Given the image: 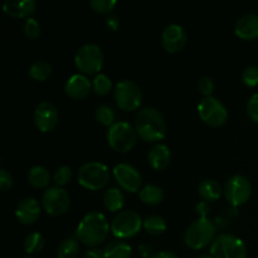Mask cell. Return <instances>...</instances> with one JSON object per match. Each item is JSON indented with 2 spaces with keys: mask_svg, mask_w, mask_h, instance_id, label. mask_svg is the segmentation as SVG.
<instances>
[{
  "mask_svg": "<svg viewBox=\"0 0 258 258\" xmlns=\"http://www.w3.org/2000/svg\"><path fill=\"white\" fill-rule=\"evenodd\" d=\"M110 229L111 226L105 214L98 211H92L85 214L81 219L76 229V236L83 244L96 248L98 244L107 239Z\"/></svg>",
  "mask_w": 258,
  "mask_h": 258,
  "instance_id": "6da1fadb",
  "label": "cell"
},
{
  "mask_svg": "<svg viewBox=\"0 0 258 258\" xmlns=\"http://www.w3.org/2000/svg\"><path fill=\"white\" fill-rule=\"evenodd\" d=\"M134 127L139 138L146 143L159 144L166 135L165 118L155 107H145L139 111L134 120Z\"/></svg>",
  "mask_w": 258,
  "mask_h": 258,
  "instance_id": "7a4b0ae2",
  "label": "cell"
},
{
  "mask_svg": "<svg viewBox=\"0 0 258 258\" xmlns=\"http://www.w3.org/2000/svg\"><path fill=\"white\" fill-rule=\"evenodd\" d=\"M110 170L101 161H87L78 168L77 179L80 185L88 190H101L108 185Z\"/></svg>",
  "mask_w": 258,
  "mask_h": 258,
  "instance_id": "3957f363",
  "label": "cell"
},
{
  "mask_svg": "<svg viewBox=\"0 0 258 258\" xmlns=\"http://www.w3.org/2000/svg\"><path fill=\"white\" fill-rule=\"evenodd\" d=\"M217 228L209 218H198L186 228L184 242L191 249H202L216 239Z\"/></svg>",
  "mask_w": 258,
  "mask_h": 258,
  "instance_id": "277c9868",
  "label": "cell"
},
{
  "mask_svg": "<svg viewBox=\"0 0 258 258\" xmlns=\"http://www.w3.org/2000/svg\"><path fill=\"white\" fill-rule=\"evenodd\" d=\"M138 141L135 127L127 121H116L107 131V143L116 153L125 154L134 149Z\"/></svg>",
  "mask_w": 258,
  "mask_h": 258,
  "instance_id": "5b68a950",
  "label": "cell"
},
{
  "mask_svg": "<svg viewBox=\"0 0 258 258\" xmlns=\"http://www.w3.org/2000/svg\"><path fill=\"white\" fill-rule=\"evenodd\" d=\"M105 57L100 45L95 43H86L81 45L75 54V64L86 75H96L102 70Z\"/></svg>",
  "mask_w": 258,
  "mask_h": 258,
  "instance_id": "8992f818",
  "label": "cell"
},
{
  "mask_svg": "<svg viewBox=\"0 0 258 258\" xmlns=\"http://www.w3.org/2000/svg\"><path fill=\"white\" fill-rule=\"evenodd\" d=\"M211 256L213 258H247L246 244L234 234H218L211 246Z\"/></svg>",
  "mask_w": 258,
  "mask_h": 258,
  "instance_id": "52a82bcc",
  "label": "cell"
},
{
  "mask_svg": "<svg viewBox=\"0 0 258 258\" xmlns=\"http://www.w3.org/2000/svg\"><path fill=\"white\" fill-rule=\"evenodd\" d=\"M144 227L141 216L135 211H121L111 222V232L118 239H127L135 237Z\"/></svg>",
  "mask_w": 258,
  "mask_h": 258,
  "instance_id": "ba28073f",
  "label": "cell"
},
{
  "mask_svg": "<svg viewBox=\"0 0 258 258\" xmlns=\"http://www.w3.org/2000/svg\"><path fill=\"white\" fill-rule=\"evenodd\" d=\"M113 100L118 108L123 111H136L143 102V92L138 83L130 80H122L115 86Z\"/></svg>",
  "mask_w": 258,
  "mask_h": 258,
  "instance_id": "9c48e42d",
  "label": "cell"
},
{
  "mask_svg": "<svg viewBox=\"0 0 258 258\" xmlns=\"http://www.w3.org/2000/svg\"><path fill=\"white\" fill-rule=\"evenodd\" d=\"M198 115L204 123L212 127H221L228 120V111L226 106L213 96L204 97L199 102Z\"/></svg>",
  "mask_w": 258,
  "mask_h": 258,
  "instance_id": "30bf717a",
  "label": "cell"
},
{
  "mask_svg": "<svg viewBox=\"0 0 258 258\" xmlns=\"http://www.w3.org/2000/svg\"><path fill=\"white\" fill-rule=\"evenodd\" d=\"M223 193L229 204L233 207L243 206L252 196V184L248 178L237 174L226 181Z\"/></svg>",
  "mask_w": 258,
  "mask_h": 258,
  "instance_id": "8fae6325",
  "label": "cell"
},
{
  "mask_svg": "<svg viewBox=\"0 0 258 258\" xmlns=\"http://www.w3.org/2000/svg\"><path fill=\"white\" fill-rule=\"evenodd\" d=\"M42 206L49 216H62L71 206L70 194L62 186H49L42 196Z\"/></svg>",
  "mask_w": 258,
  "mask_h": 258,
  "instance_id": "7c38bea8",
  "label": "cell"
},
{
  "mask_svg": "<svg viewBox=\"0 0 258 258\" xmlns=\"http://www.w3.org/2000/svg\"><path fill=\"white\" fill-rule=\"evenodd\" d=\"M112 175L115 180L117 181L118 185L123 190L128 193H138L140 191L141 185H143V176L139 173L138 169L131 164L120 163L115 165L112 170Z\"/></svg>",
  "mask_w": 258,
  "mask_h": 258,
  "instance_id": "4fadbf2b",
  "label": "cell"
},
{
  "mask_svg": "<svg viewBox=\"0 0 258 258\" xmlns=\"http://www.w3.org/2000/svg\"><path fill=\"white\" fill-rule=\"evenodd\" d=\"M59 120L57 107L52 102L43 101L34 111V123L40 133H50L55 128Z\"/></svg>",
  "mask_w": 258,
  "mask_h": 258,
  "instance_id": "5bb4252c",
  "label": "cell"
},
{
  "mask_svg": "<svg viewBox=\"0 0 258 258\" xmlns=\"http://www.w3.org/2000/svg\"><path fill=\"white\" fill-rule=\"evenodd\" d=\"M188 40L185 29L179 24H169L161 33V45L168 53H179Z\"/></svg>",
  "mask_w": 258,
  "mask_h": 258,
  "instance_id": "9a60e30c",
  "label": "cell"
},
{
  "mask_svg": "<svg viewBox=\"0 0 258 258\" xmlns=\"http://www.w3.org/2000/svg\"><path fill=\"white\" fill-rule=\"evenodd\" d=\"M40 204L32 197L20 199L15 208V217L24 226H32L40 218Z\"/></svg>",
  "mask_w": 258,
  "mask_h": 258,
  "instance_id": "2e32d148",
  "label": "cell"
},
{
  "mask_svg": "<svg viewBox=\"0 0 258 258\" xmlns=\"http://www.w3.org/2000/svg\"><path fill=\"white\" fill-rule=\"evenodd\" d=\"M91 88H92V82L88 80L87 76L82 73L72 75L64 85L66 95L72 100H82L87 97L88 93L91 92Z\"/></svg>",
  "mask_w": 258,
  "mask_h": 258,
  "instance_id": "e0dca14e",
  "label": "cell"
},
{
  "mask_svg": "<svg viewBox=\"0 0 258 258\" xmlns=\"http://www.w3.org/2000/svg\"><path fill=\"white\" fill-rule=\"evenodd\" d=\"M234 33L243 40L258 39V15L248 13L239 17L234 24Z\"/></svg>",
  "mask_w": 258,
  "mask_h": 258,
  "instance_id": "ac0fdd59",
  "label": "cell"
},
{
  "mask_svg": "<svg viewBox=\"0 0 258 258\" xmlns=\"http://www.w3.org/2000/svg\"><path fill=\"white\" fill-rule=\"evenodd\" d=\"M37 9L35 0H7L3 4V12L12 18H28L32 17Z\"/></svg>",
  "mask_w": 258,
  "mask_h": 258,
  "instance_id": "d6986e66",
  "label": "cell"
},
{
  "mask_svg": "<svg viewBox=\"0 0 258 258\" xmlns=\"http://www.w3.org/2000/svg\"><path fill=\"white\" fill-rule=\"evenodd\" d=\"M149 165L155 170H164L171 163V151L165 144H155L149 150L148 154Z\"/></svg>",
  "mask_w": 258,
  "mask_h": 258,
  "instance_id": "ffe728a7",
  "label": "cell"
},
{
  "mask_svg": "<svg viewBox=\"0 0 258 258\" xmlns=\"http://www.w3.org/2000/svg\"><path fill=\"white\" fill-rule=\"evenodd\" d=\"M28 183L33 186V188L42 189L49 185L50 181V173L48 171L47 168L42 165H35L29 169L27 174Z\"/></svg>",
  "mask_w": 258,
  "mask_h": 258,
  "instance_id": "44dd1931",
  "label": "cell"
},
{
  "mask_svg": "<svg viewBox=\"0 0 258 258\" xmlns=\"http://www.w3.org/2000/svg\"><path fill=\"white\" fill-rule=\"evenodd\" d=\"M102 202L107 211L118 212L122 209L123 204H125V197H123L121 189L116 188V186H111L103 193Z\"/></svg>",
  "mask_w": 258,
  "mask_h": 258,
  "instance_id": "7402d4cb",
  "label": "cell"
},
{
  "mask_svg": "<svg viewBox=\"0 0 258 258\" xmlns=\"http://www.w3.org/2000/svg\"><path fill=\"white\" fill-rule=\"evenodd\" d=\"M198 194L203 201L217 202L222 196V186L217 180L206 179L198 185Z\"/></svg>",
  "mask_w": 258,
  "mask_h": 258,
  "instance_id": "603a6c76",
  "label": "cell"
},
{
  "mask_svg": "<svg viewBox=\"0 0 258 258\" xmlns=\"http://www.w3.org/2000/svg\"><path fill=\"white\" fill-rule=\"evenodd\" d=\"M139 198L146 206H158L164 199V190L156 184H148L139 191Z\"/></svg>",
  "mask_w": 258,
  "mask_h": 258,
  "instance_id": "cb8c5ba5",
  "label": "cell"
},
{
  "mask_svg": "<svg viewBox=\"0 0 258 258\" xmlns=\"http://www.w3.org/2000/svg\"><path fill=\"white\" fill-rule=\"evenodd\" d=\"M105 258H131L133 256V248L128 243L116 239L110 242L103 249Z\"/></svg>",
  "mask_w": 258,
  "mask_h": 258,
  "instance_id": "d4e9b609",
  "label": "cell"
},
{
  "mask_svg": "<svg viewBox=\"0 0 258 258\" xmlns=\"http://www.w3.org/2000/svg\"><path fill=\"white\" fill-rule=\"evenodd\" d=\"M45 246L44 236L39 232H30L25 236L24 241H23V248H24L25 253L30 254H38L43 251Z\"/></svg>",
  "mask_w": 258,
  "mask_h": 258,
  "instance_id": "484cf974",
  "label": "cell"
},
{
  "mask_svg": "<svg viewBox=\"0 0 258 258\" xmlns=\"http://www.w3.org/2000/svg\"><path fill=\"white\" fill-rule=\"evenodd\" d=\"M53 72V67L50 63L45 60H35L28 70V75L32 80L37 82H44L50 77Z\"/></svg>",
  "mask_w": 258,
  "mask_h": 258,
  "instance_id": "4316f807",
  "label": "cell"
},
{
  "mask_svg": "<svg viewBox=\"0 0 258 258\" xmlns=\"http://www.w3.org/2000/svg\"><path fill=\"white\" fill-rule=\"evenodd\" d=\"M144 229L150 236H161L166 231V222L163 217L158 214H151L144 219Z\"/></svg>",
  "mask_w": 258,
  "mask_h": 258,
  "instance_id": "83f0119b",
  "label": "cell"
},
{
  "mask_svg": "<svg viewBox=\"0 0 258 258\" xmlns=\"http://www.w3.org/2000/svg\"><path fill=\"white\" fill-rule=\"evenodd\" d=\"M80 254V241L66 238L57 248V258H77Z\"/></svg>",
  "mask_w": 258,
  "mask_h": 258,
  "instance_id": "f1b7e54d",
  "label": "cell"
},
{
  "mask_svg": "<svg viewBox=\"0 0 258 258\" xmlns=\"http://www.w3.org/2000/svg\"><path fill=\"white\" fill-rule=\"evenodd\" d=\"M95 118L101 126L105 127H111L116 122L115 111L108 105H100L95 111Z\"/></svg>",
  "mask_w": 258,
  "mask_h": 258,
  "instance_id": "f546056e",
  "label": "cell"
},
{
  "mask_svg": "<svg viewBox=\"0 0 258 258\" xmlns=\"http://www.w3.org/2000/svg\"><path fill=\"white\" fill-rule=\"evenodd\" d=\"M92 90L98 96L107 95L112 90V81L105 73H98L92 81Z\"/></svg>",
  "mask_w": 258,
  "mask_h": 258,
  "instance_id": "4dcf8cb0",
  "label": "cell"
},
{
  "mask_svg": "<svg viewBox=\"0 0 258 258\" xmlns=\"http://www.w3.org/2000/svg\"><path fill=\"white\" fill-rule=\"evenodd\" d=\"M23 33H24V35L28 39L35 40L40 37L42 27H40L39 22L37 19L30 17L28 19H25L24 23H23Z\"/></svg>",
  "mask_w": 258,
  "mask_h": 258,
  "instance_id": "1f68e13d",
  "label": "cell"
},
{
  "mask_svg": "<svg viewBox=\"0 0 258 258\" xmlns=\"http://www.w3.org/2000/svg\"><path fill=\"white\" fill-rule=\"evenodd\" d=\"M53 179H54V183L58 186H62L63 188V186L70 184V181L72 180V169L67 165L59 166V168L55 169Z\"/></svg>",
  "mask_w": 258,
  "mask_h": 258,
  "instance_id": "d6a6232c",
  "label": "cell"
},
{
  "mask_svg": "<svg viewBox=\"0 0 258 258\" xmlns=\"http://www.w3.org/2000/svg\"><path fill=\"white\" fill-rule=\"evenodd\" d=\"M88 4L98 14H111L117 2L116 0H91Z\"/></svg>",
  "mask_w": 258,
  "mask_h": 258,
  "instance_id": "836d02e7",
  "label": "cell"
},
{
  "mask_svg": "<svg viewBox=\"0 0 258 258\" xmlns=\"http://www.w3.org/2000/svg\"><path fill=\"white\" fill-rule=\"evenodd\" d=\"M242 81L248 87H256L258 86V67L256 66H249L244 68L242 72Z\"/></svg>",
  "mask_w": 258,
  "mask_h": 258,
  "instance_id": "e575fe53",
  "label": "cell"
},
{
  "mask_svg": "<svg viewBox=\"0 0 258 258\" xmlns=\"http://www.w3.org/2000/svg\"><path fill=\"white\" fill-rule=\"evenodd\" d=\"M198 91L204 96V97H209L212 96L214 91V81L209 76H204L198 81Z\"/></svg>",
  "mask_w": 258,
  "mask_h": 258,
  "instance_id": "d590c367",
  "label": "cell"
},
{
  "mask_svg": "<svg viewBox=\"0 0 258 258\" xmlns=\"http://www.w3.org/2000/svg\"><path fill=\"white\" fill-rule=\"evenodd\" d=\"M247 113L253 122L258 123V92L249 97L247 102Z\"/></svg>",
  "mask_w": 258,
  "mask_h": 258,
  "instance_id": "8d00e7d4",
  "label": "cell"
},
{
  "mask_svg": "<svg viewBox=\"0 0 258 258\" xmlns=\"http://www.w3.org/2000/svg\"><path fill=\"white\" fill-rule=\"evenodd\" d=\"M13 184H14V181H13L12 174L5 170L4 168L0 169V189H2V191H8L9 189H12Z\"/></svg>",
  "mask_w": 258,
  "mask_h": 258,
  "instance_id": "74e56055",
  "label": "cell"
},
{
  "mask_svg": "<svg viewBox=\"0 0 258 258\" xmlns=\"http://www.w3.org/2000/svg\"><path fill=\"white\" fill-rule=\"evenodd\" d=\"M106 25H107L112 32H116V30H118V28H120L121 25L120 18L116 14H112V13H111V14H108L107 17H106Z\"/></svg>",
  "mask_w": 258,
  "mask_h": 258,
  "instance_id": "f35d334b",
  "label": "cell"
},
{
  "mask_svg": "<svg viewBox=\"0 0 258 258\" xmlns=\"http://www.w3.org/2000/svg\"><path fill=\"white\" fill-rule=\"evenodd\" d=\"M209 209L211 208H209L208 202H206V201L199 202L196 207V213L198 214L199 218H207V216H208V213H209Z\"/></svg>",
  "mask_w": 258,
  "mask_h": 258,
  "instance_id": "ab89813d",
  "label": "cell"
},
{
  "mask_svg": "<svg viewBox=\"0 0 258 258\" xmlns=\"http://www.w3.org/2000/svg\"><path fill=\"white\" fill-rule=\"evenodd\" d=\"M83 258H105V254H103V251H101L100 248H91L85 252Z\"/></svg>",
  "mask_w": 258,
  "mask_h": 258,
  "instance_id": "60d3db41",
  "label": "cell"
},
{
  "mask_svg": "<svg viewBox=\"0 0 258 258\" xmlns=\"http://www.w3.org/2000/svg\"><path fill=\"white\" fill-rule=\"evenodd\" d=\"M139 251H140V254L143 257L148 258V257H153V248H151L150 246H148V244H141L140 247H139Z\"/></svg>",
  "mask_w": 258,
  "mask_h": 258,
  "instance_id": "b9f144b4",
  "label": "cell"
},
{
  "mask_svg": "<svg viewBox=\"0 0 258 258\" xmlns=\"http://www.w3.org/2000/svg\"><path fill=\"white\" fill-rule=\"evenodd\" d=\"M151 258H179L176 256L174 252H170V251H161V252H158V253L154 254Z\"/></svg>",
  "mask_w": 258,
  "mask_h": 258,
  "instance_id": "7bdbcfd3",
  "label": "cell"
},
{
  "mask_svg": "<svg viewBox=\"0 0 258 258\" xmlns=\"http://www.w3.org/2000/svg\"><path fill=\"white\" fill-rule=\"evenodd\" d=\"M197 258H213L211 256V254H202V256H199V257H197Z\"/></svg>",
  "mask_w": 258,
  "mask_h": 258,
  "instance_id": "ee69618b",
  "label": "cell"
},
{
  "mask_svg": "<svg viewBox=\"0 0 258 258\" xmlns=\"http://www.w3.org/2000/svg\"><path fill=\"white\" fill-rule=\"evenodd\" d=\"M22 258H33V257H22Z\"/></svg>",
  "mask_w": 258,
  "mask_h": 258,
  "instance_id": "f6af8a7d",
  "label": "cell"
}]
</instances>
